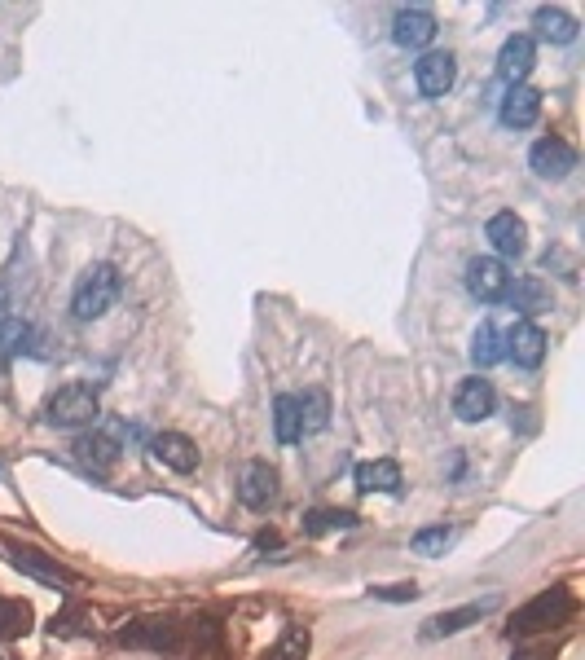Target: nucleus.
Instances as JSON below:
<instances>
[{
    "mask_svg": "<svg viewBox=\"0 0 585 660\" xmlns=\"http://www.w3.org/2000/svg\"><path fill=\"white\" fill-rule=\"evenodd\" d=\"M572 616H577V594H572L568 586H550V590H542V594H533V599H528L524 608L511 616L506 634H511V638L546 634V630H559V625H568Z\"/></svg>",
    "mask_w": 585,
    "mask_h": 660,
    "instance_id": "nucleus-1",
    "label": "nucleus"
},
{
    "mask_svg": "<svg viewBox=\"0 0 585 660\" xmlns=\"http://www.w3.org/2000/svg\"><path fill=\"white\" fill-rule=\"evenodd\" d=\"M119 291H124V282H119V269L115 264H88L80 273V282H75L71 291V317L75 322H97L102 313H110V304L119 300Z\"/></svg>",
    "mask_w": 585,
    "mask_h": 660,
    "instance_id": "nucleus-2",
    "label": "nucleus"
},
{
    "mask_svg": "<svg viewBox=\"0 0 585 660\" xmlns=\"http://www.w3.org/2000/svg\"><path fill=\"white\" fill-rule=\"evenodd\" d=\"M97 414H102V401L88 383H66L44 401V423L62 427V432H80V427H93Z\"/></svg>",
    "mask_w": 585,
    "mask_h": 660,
    "instance_id": "nucleus-3",
    "label": "nucleus"
},
{
    "mask_svg": "<svg viewBox=\"0 0 585 660\" xmlns=\"http://www.w3.org/2000/svg\"><path fill=\"white\" fill-rule=\"evenodd\" d=\"M0 546H5V555H9V564L14 568H22L27 577H36V581H44V586H75V572L66 568V564H58V555H44L40 546H31V542H18V537H0Z\"/></svg>",
    "mask_w": 585,
    "mask_h": 660,
    "instance_id": "nucleus-4",
    "label": "nucleus"
},
{
    "mask_svg": "<svg viewBox=\"0 0 585 660\" xmlns=\"http://www.w3.org/2000/svg\"><path fill=\"white\" fill-rule=\"evenodd\" d=\"M498 608H502L498 594H484V599H476V603H462V608L436 612V616H427V621H423V638H449V634H462V630H471V625H480L484 616H493Z\"/></svg>",
    "mask_w": 585,
    "mask_h": 660,
    "instance_id": "nucleus-5",
    "label": "nucleus"
},
{
    "mask_svg": "<svg viewBox=\"0 0 585 660\" xmlns=\"http://www.w3.org/2000/svg\"><path fill=\"white\" fill-rule=\"evenodd\" d=\"M185 638V625L172 616H150V621H132L128 630H119L124 647H150V652H176Z\"/></svg>",
    "mask_w": 585,
    "mask_h": 660,
    "instance_id": "nucleus-6",
    "label": "nucleus"
},
{
    "mask_svg": "<svg viewBox=\"0 0 585 660\" xmlns=\"http://www.w3.org/2000/svg\"><path fill=\"white\" fill-rule=\"evenodd\" d=\"M238 502L247 511H269L278 502V467L264 458H251L238 476Z\"/></svg>",
    "mask_w": 585,
    "mask_h": 660,
    "instance_id": "nucleus-7",
    "label": "nucleus"
},
{
    "mask_svg": "<svg viewBox=\"0 0 585 660\" xmlns=\"http://www.w3.org/2000/svg\"><path fill=\"white\" fill-rule=\"evenodd\" d=\"M528 168H533L537 181H564L577 168V150L568 146L564 137H542L533 141V150H528Z\"/></svg>",
    "mask_w": 585,
    "mask_h": 660,
    "instance_id": "nucleus-8",
    "label": "nucleus"
},
{
    "mask_svg": "<svg viewBox=\"0 0 585 660\" xmlns=\"http://www.w3.org/2000/svg\"><path fill=\"white\" fill-rule=\"evenodd\" d=\"M506 286H511V273L498 256H476L467 264V291L476 295L480 304H498L506 300Z\"/></svg>",
    "mask_w": 585,
    "mask_h": 660,
    "instance_id": "nucleus-9",
    "label": "nucleus"
},
{
    "mask_svg": "<svg viewBox=\"0 0 585 660\" xmlns=\"http://www.w3.org/2000/svg\"><path fill=\"white\" fill-rule=\"evenodd\" d=\"M493 410H498V392H493L489 379H462L454 388V414L462 418V423H484Z\"/></svg>",
    "mask_w": 585,
    "mask_h": 660,
    "instance_id": "nucleus-10",
    "label": "nucleus"
},
{
    "mask_svg": "<svg viewBox=\"0 0 585 660\" xmlns=\"http://www.w3.org/2000/svg\"><path fill=\"white\" fill-rule=\"evenodd\" d=\"M392 40L401 49H427L436 40V14L423 5H410V9H396L392 18Z\"/></svg>",
    "mask_w": 585,
    "mask_h": 660,
    "instance_id": "nucleus-11",
    "label": "nucleus"
},
{
    "mask_svg": "<svg viewBox=\"0 0 585 660\" xmlns=\"http://www.w3.org/2000/svg\"><path fill=\"white\" fill-rule=\"evenodd\" d=\"M537 66V40L533 36H506L502 53H498V80L502 84H524Z\"/></svg>",
    "mask_w": 585,
    "mask_h": 660,
    "instance_id": "nucleus-12",
    "label": "nucleus"
},
{
    "mask_svg": "<svg viewBox=\"0 0 585 660\" xmlns=\"http://www.w3.org/2000/svg\"><path fill=\"white\" fill-rule=\"evenodd\" d=\"M414 80H418V93L423 97H445L458 80L454 53H423V58L414 62Z\"/></svg>",
    "mask_w": 585,
    "mask_h": 660,
    "instance_id": "nucleus-13",
    "label": "nucleus"
},
{
    "mask_svg": "<svg viewBox=\"0 0 585 660\" xmlns=\"http://www.w3.org/2000/svg\"><path fill=\"white\" fill-rule=\"evenodd\" d=\"M484 234H489L493 251H498L502 260H520L528 251V225L515 212H498L489 216V225H484Z\"/></svg>",
    "mask_w": 585,
    "mask_h": 660,
    "instance_id": "nucleus-14",
    "label": "nucleus"
},
{
    "mask_svg": "<svg viewBox=\"0 0 585 660\" xmlns=\"http://www.w3.org/2000/svg\"><path fill=\"white\" fill-rule=\"evenodd\" d=\"M150 454L159 458L168 471H176V476H190V471H198V445L190 436H181V432H159L150 440Z\"/></svg>",
    "mask_w": 585,
    "mask_h": 660,
    "instance_id": "nucleus-15",
    "label": "nucleus"
},
{
    "mask_svg": "<svg viewBox=\"0 0 585 660\" xmlns=\"http://www.w3.org/2000/svg\"><path fill=\"white\" fill-rule=\"evenodd\" d=\"M506 357H511L515 366H524V370H537L542 366V357H546V330L537 322H520L511 335H506Z\"/></svg>",
    "mask_w": 585,
    "mask_h": 660,
    "instance_id": "nucleus-16",
    "label": "nucleus"
},
{
    "mask_svg": "<svg viewBox=\"0 0 585 660\" xmlns=\"http://www.w3.org/2000/svg\"><path fill=\"white\" fill-rule=\"evenodd\" d=\"M537 115H542V93L528 88V84H515L511 93L502 97V106H498L502 128H533Z\"/></svg>",
    "mask_w": 585,
    "mask_h": 660,
    "instance_id": "nucleus-17",
    "label": "nucleus"
},
{
    "mask_svg": "<svg viewBox=\"0 0 585 660\" xmlns=\"http://www.w3.org/2000/svg\"><path fill=\"white\" fill-rule=\"evenodd\" d=\"M352 480H357V489H361V493H388V498H396V493L405 489V476H401V467H396L392 458L357 462Z\"/></svg>",
    "mask_w": 585,
    "mask_h": 660,
    "instance_id": "nucleus-18",
    "label": "nucleus"
},
{
    "mask_svg": "<svg viewBox=\"0 0 585 660\" xmlns=\"http://www.w3.org/2000/svg\"><path fill=\"white\" fill-rule=\"evenodd\" d=\"M506 300L520 308L524 317H537V313H546V308L555 304V291H550V282H542L537 273H528V278H515L511 286H506Z\"/></svg>",
    "mask_w": 585,
    "mask_h": 660,
    "instance_id": "nucleus-19",
    "label": "nucleus"
},
{
    "mask_svg": "<svg viewBox=\"0 0 585 660\" xmlns=\"http://www.w3.org/2000/svg\"><path fill=\"white\" fill-rule=\"evenodd\" d=\"M71 449H75V458H80L84 467H93V471H97V476H106V471L115 467V458H119V440H115V432L80 436Z\"/></svg>",
    "mask_w": 585,
    "mask_h": 660,
    "instance_id": "nucleus-20",
    "label": "nucleus"
},
{
    "mask_svg": "<svg viewBox=\"0 0 585 660\" xmlns=\"http://www.w3.org/2000/svg\"><path fill=\"white\" fill-rule=\"evenodd\" d=\"M533 27H537V36H542L546 44H572L577 40V18L568 14V9H559V5H542L533 14Z\"/></svg>",
    "mask_w": 585,
    "mask_h": 660,
    "instance_id": "nucleus-21",
    "label": "nucleus"
},
{
    "mask_svg": "<svg viewBox=\"0 0 585 660\" xmlns=\"http://www.w3.org/2000/svg\"><path fill=\"white\" fill-rule=\"evenodd\" d=\"M506 357V335L493 322H484L476 326V335H471V361H476L480 370H489V366H498V361Z\"/></svg>",
    "mask_w": 585,
    "mask_h": 660,
    "instance_id": "nucleus-22",
    "label": "nucleus"
},
{
    "mask_svg": "<svg viewBox=\"0 0 585 660\" xmlns=\"http://www.w3.org/2000/svg\"><path fill=\"white\" fill-rule=\"evenodd\" d=\"M295 405H300V436H313L330 423V396L322 388H308L304 396H295Z\"/></svg>",
    "mask_w": 585,
    "mask_h": 660,
    "instance_id": "nucleus-23",
    "label": "nucleus"
},
{
    "mask_svg": "<svg viewBox=\"0 0 585 660\" xmlns=\"http://www.w3.org/2000/svg\"><path fill=\"white\" fill-rule=\"evenodd\" d=\"M273 436H278V445H300V405H295L291 392H282L278 401H273Z\"/></svg>",
    "mask_w": 585,
    "mask_h": 660,
    "instance_id": "nucleus-24",
    "label": "nucleus"
},
{
    "mask_svg": "<svg viewBox=\"0 0 585 660\" xmlns=\"http://www.w3.org/2000/svg\"><path fill=\"white\" fill-rule=\"evenodd\" d=\"M344 528H357V515H352V511H335V506H317V511H308V515H304V533H308V537L344 533Z\"/></svg>",
    "mask_w": 585,
    "mask_h": 660,
    "instance_id": "nucleus-25",
    "label": "nucleus"
},
{
    "mask_svg": "<svg viewBox=\"0 0 585 660\" xmlns=\"http://www.w3.org/2000/svg\"><path fill=\"white\" fill-rule=\"evenodd\" d=\"M31 625H36V612L27 599H0V638H22Z\"/></svg>",
    "mask_w": 585,
    "mask_h": 660,
    "instance_id": "nucleus-26",
    "label": "nucleus"
},
{
    "mask_svg": "<svg viewBox=\"0 0 585 660\" xmlns=\"http://www.w3.org/2000/svg\"><path fill=\"white\" fill-rule=\"evenodd\" d=\"M308 647H313V638H308L304 625H286V630L278 634V643H273L260 660H304Z\"/></svg>",
    "mask_w": 585,
    "mask_h": 660,
    "instance_id": "nucleus-27",
    "label": "nucleus"
},
{
    "mask_svg": "<svg viewBox=\"0 0 585 660\" xmlns=\"http://www.w3.org/2000/svg\"><path fill=\"white\" fill-rule=\"evenodd\" d=\"M31 348V326L22 317H0V357H18Z\"/></svg>",
    "mask_w": 585,
    "mask_h": 660,
    "instance_id": "nucleus-28",
    "label": "nucleus"
},
{
    "mask_svg": "<svg viewBox=\"0 0 585 660\" xmlns=\"http://www.w3.org/2000/svg\"><path fill=\"white\" fill-rule=\"evenodd\" d=\"M449 542H454V528H449V524H432V528H418V533H414V555H445V550H449Z\"/></svg>",
    "mask_w": 585,
    "mask_h": 660,
    "instance_id": "nucleus-29",
    "label": "nucleus"
},
{
    "mask_svg": "<svg viewBox=\"0 0 585 660\" xmlns=\"http://www.w3.org/2000/svg\"><path fill=\"white\" fill-rule=\"evenodd\" d=\"M370 594L383 603H410V599H418V586L414 581H401V586H374Z\"/></svg>",
    "mask_w": 585,
    "mask_h": 660,
    "instance_id": "nucleus-30",
    "label": "nucleus"
},
{
    "mask_svg": "<svg viewBox=\"0 0 585 660\" xmlns=\"http://www.w3.org/2000/svg\"><path fill=\"white\" fill-rule=\"evenodd\" d=\"M515 660H550L546 647H524V652H515Z\"/></svg>",
    "mask_w": 585,
    "mask_h": 660,
    "instance_id": "nucleus-31",
    "label": "nucleus"
},
{
    "mask_svg": "<svg viewBox=\"0 0 585 660\" xmlns=\"http://www.w3.org/2000/svg\"><path fill=\"white\" fill-rule=\"evenodd\" d=\"M256 546H260V550H264V546H282V537H278V533H260Z\"/></svg>",
    "mask_w": 585,
    "mask_h": 660,
    "instance_id": "nucleus-32",
    "label": "nucleus"
}]
</instances>
